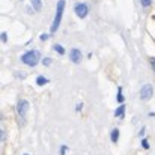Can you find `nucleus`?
I'll return each instance as SVG.
<instances>
[{
    "instance_id": "18",
    "label": "nucleus",
    "mask_w": 155,
    "mask_h": 155,
    "mask_svg": "<svg viewBox=\"0 0 155 155\" xmlns=\"http://www.w3.org/2000/svg\"><path fill=\"white\" fill-rule=\"evenodd\" d=\"M41 39H42V41H47V39H48V35H47V33H42V35H41Z\"/></svg>"
},
{
    "instance_id": "14",
    "label": "nucleus",
    "mask_w": 155,
    "mask_h": 155,
    "mask_svg": "<svg viewBox=\"0 0 155 155\" xmlns=\"http://www.w3.org/2000/svg\"><path fill=\"white\" fill-rule=\"evenodd\" d=\"M142 148H143V149H149V142H148V139L142 140Z\"/></svg>"
},
{
    "instance_id": "19",
    "label": "nucleus",
    "mask_w": 155,
    "mask_h": 155,
    "mask_svg": "<svg viewBox=\"0 0 155 155\" xmlns=\"http://www.w3.org/2000/svg\"><path fill=\"white\" fill-rule=\"evenodd\" d=\"M151 65H152V69L155 71V57H152V59H151Z\"/></svg>"
},
{
    "instance_id": "17",
    "label": "nucleus",
    "mask_w": 155,
    "mask_h": 155,
    "mask_svg": "<svg viewBox=\"0 0 155 155\" xmlns=\"http://www.w3.org/2000/svg\"><path fill=\"white\" fill-rule=\"evenodd\" d=\"M66 149H68L66 146H62V148H60V151H59V152H60V155H65V152H66Z\"/></svg>"
},
{
    "instance_id": "11",
    "label": "nucleus",
    "mask_w": 155,
    "mask_h": 155,
    "mask_svg": "<svg viewBox=\"0 0 155 155\" xmlns=\"http://www.w3.org/2000/svg\"><path fill=\"white\" fill-rule=\"evenodd\" d=\"M53 48H54V51H57L59 54H65V48H63V47H62L60 44H56V45H54Z\"/></svg>"
},
{
    "instance_id": "12",
    "label": "nucleus",
    "mask_w": 155,
    "mask_h": 155,
    "mask_svg": "<svg viewBox=\"0 0 155 155\" xmlns=\"http://www.w3.org/2000/svg\"><path fill=\"white\" fill-rule=\"evenodd\" d=\"M117 103L124 104V95H122V91H120V89L117 91Z\"/></svg>"
},
{
    "instance_id": "5",
    "label": "nucleus",
    "mask_w": 155,
    "mask_h": 155,
    "mask_svg": "<svg viewBox=\"0 0 155 155\" xmlns=\"http://www.w3.org/2000/svg\"><path fill=\"white\" fill-rule=\"evenodd\" d=\"M69 57H71V60H72L74 63H80L81 59H83V54H81V51H80L78 48H72L71 53H69Z\"/></svg>"
},
{
    "instance_id": "2",
    "label": "nucleus",
    "mask_w": 155,
    "mask_h": 155,
    "mask_svg": "<svg viewBox=\"0 0 155 155\" xmlns=\"http://www.w3.org/2000/svg\"><path fill=\"white\" fill-rule=\"evenodd\" d=\"M63 11H65V0H59V2H57V8H56L54 21H53V26H51V32H53V33H54V32L59 29V26H60V21H62Z\"/></svg>"
},
{
    "instance_id": "13",
    "label": "nucleus",
    "mask_w": 155,
    "mask_h": 155,
    "mask_svg": "<svg viewBox=\"0 0 155 155\" xmlns=\"http://www.w3.org/2000/svg\"><path fill=\"white\" fill-rule=\"evenodd\" d=\"M42 63H44L45 66H50V65H51V59H50V57H44V59H42Z\"/></svg>"
},
{
    "instance_id": "3",
    "label": "nucleus",
    "mask_w": 155,
    "mask_h": 155,
    "mask_svg": "<svg viewBox=\"0 0 155 155\" xmlns=\"http://www.w3.org/2000/svg\"><path fill=\"white\" fill-rule=\"evenodd\" d=\"M152 95H154V87H152V84L146 83V84L140 89V98H142V100H151Z\"/></svg>"
},
{
    "instance_id": "7",
    "label": "nucleus",
    "mask_w": 155,
    "mask_h": 155,
    "mask_svg": "<svg viewBox=\"0 0 155 155\" xmlns=\"http://www.w3.org/2000/svg\"><path fill=\"white\" fill-rule=\"evenodd\" d=\"M114 116H116V117H124V116H125V105H124V104H122V105H119V107L116 108Z\"/></svg>"
},
{
    "instance_id": "1",
    "label": "nucleus",
    "mask_w": 155,
    "mask_h": 155,
    "mask_svg": "<svg viewBox=\"0 0 155 155\" xmlns=\"http://www.w3.org/2000/svg\"><path fill=\"white\" fill-rule=\"evenodd\" d=\"M39 57H41L39 51H36V50H29V51H26L21 56V62L26 63V65H29V66H36L38 62H39Z\"/></svg>"
},
{
    "instance_id": "6",
    "label": "nucleus",
    "mask_w": 155,
    "mask_h": 155,
    "mask_svg": "<svg viewBox=\"0 0 155 155\" xmlns=\"http://www.w3.org/2000/svg\"><path fill=\"white\" fill-rule=\"evenodd\" d=\"M27 110H29V101L21 100V101L18 103V113H20V116H21V117H26Z\"/></svg>"
},
{
    "instance_id": "4",
    "label": "nucleus",
    "mask_w": 155,
    "mask_h": 155,
    "mask_svg": "<svg viewBox=\"0 0 155 155\" xmlns=\"http://www.w3.org/2000/svg\"><path fill=\"white\" fill-rule=\"evenodd\" d=\"M74 11H75V14H77L78 18H86V15H87V12H89V8H87L86 3H77Z\"/></svg>"
},
{
    "instance_id": "10",
    "label": "nucleus",
    "mask_w": 155,
    "mask_h": 155,
    "mask_svg": "<svg viewBox=\"0 0 155 155\" xmlns=\"http://www.w3.org/2000/svg\"><path fill=\"white\" fill-rule=\"evenodd\" d=\"M30 2H32V6H33L35 11L39 12V11L42 9V2H41V0H30Z\"/></svg>"
},
{
    "instance_id": "16",
    "label": "nucleus",
    "mask_w": 155,
    "mask_h": 155,
    "mask_svg": "<svg viewBox=\"0 0 155 155\" xmlns=\"http://www.w3.org/2000/svg\"><path fill=\"white\" fill-rule=\"evenodd\" d=\"M2 41H3V42H6V41H8V35H6V32H3V33H2Z\"/></svg>"
},
{
    "instance_id": "15",
    "label": "nucleus",
    "mask_w": 155,
    "mask_h": 155,
    "mask_svg": "<svg viewBox=\"0 0 155 155\" xmlns=\"http://www.w3.org/2000/svg\"><path fill=\"white\" fill-rule=\"evenodd\" d=\"M142 2V5L145 6V8H148V6H151V3H152V0H140Z\"/></svg>"
},
{
    "instance_id": "9",
    "label": "nucleus",
    "mask_w": 155,
    "mask_h": 155,
    "mask_svg": "<svg viewBox=\"0 0 155 155\" xmlns=\"http://www.w3.org/2000/svg\"><path fill=\"white\" fill-rule=\"evenodd\" d=\"M110 139H111V142H113V143H116V142H117V139H119V130H117V128H114V130L110 133Z\"/></svg>"
},
{
    "instance_id": "20",
    "label": "nucleus",
    "mask_w": 155,
    "mask_h": 155,
    "mask_svg": "<svg viewBox=\"0 0 155 155\" xmlns=\"http://www.w3.org/2000/svg\"><path fill=\"white\" fill-rule=\"evenodd\" d=\"M23 155H29V154H23Z\"/></svg>"
},
{
    "instance_id": "8",
    "label": "nucleus",
    "mask_w": 155,
    "mask_h": 155,
    "mask_svg": "<svg viewBox=\"0 0 155 155\" xmlns=\"http://www.w3.org/2000/svg\"><path fill=\"white\" fill-rule=\"evenodd\" d=\"M36 84H38V86L48 84V78H45V77H42V75H38V77H36Z\"/></svg>"
}]
</instances>
